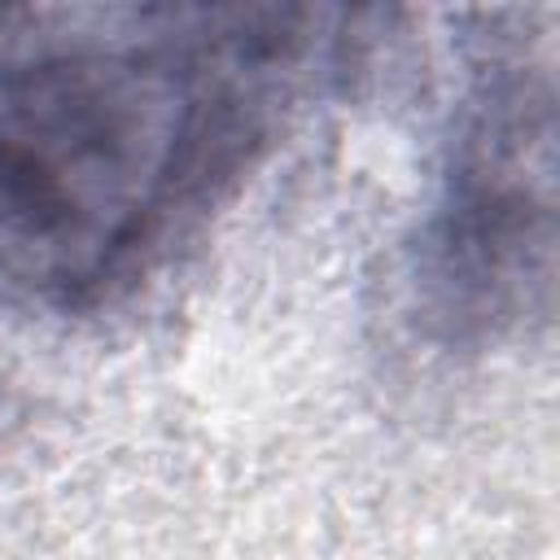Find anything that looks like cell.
Here are the masks:
<instances>
[{
    "label": "cell",
    "instance_id": "6da1fadb",
    "mask_svg": "<svg viewBox=\"0 0 560 560\" xmlns=\"http://www.w3.org/2000/svg\"><path fill=\"white\" fill-rule=\"evenodd\" d=\"M306 9H179L0 57V289L83 311L245 171L311 52Z\"/></svg>",
    "mask_w": 560,
    "mask_h": 560
},
{
    "label": "cell",
    "instance_id": "7a4b0ae2",
    "mask_svg": "<svg viewBox=\"0 0 560 560\" xmlns=\"http://www.w3.org/2000/svg\"><path fill=\"white\" fill-rule=\"evenodd\" d=\"M420 289L451 337H490L551 302L556 88L547 66L490 61L451 144L420 241Z\"/></svg>",
    "mask_w": 560,
    "mask_h": 560
}]
</instances>
